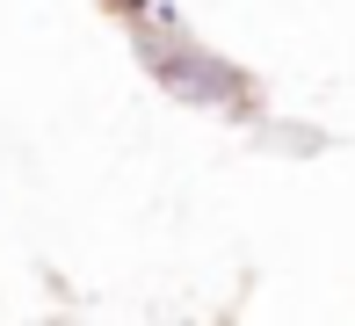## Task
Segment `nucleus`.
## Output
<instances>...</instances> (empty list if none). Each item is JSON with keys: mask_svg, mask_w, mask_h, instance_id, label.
<instances>
[{"mask_svg": "<svg viewBox=\"0 0 355 326\" xmlns=\"http://www.w3.org/2000/svg\"><path fill=\"white\" fill-rule=\"evenodd\" d=\"M145 65H153L159 80H167L174 94H182V102H239V94H247V80L232 73V65L225 58H211L203 51V44H167V37H145Z\"/></svg>", "mask_w": 355, "mask_h": 326, "instance_id": "obj_1", "label": "nucleus"}]
</instances>
